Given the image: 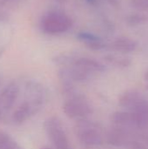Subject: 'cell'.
Returning <instances> with one entry per match:
<instances>
[{
	"instance_id": "cell-21",
	"label": "cell",
	"mask_w": 148,
	"mask_h": 149,
	"mask_svg": "<svg viewBox=\"0 0 148 149\" xmlns=\"http://www.w3.org/2000/svg\"><path fill=\"white\" fill-rule=\"evenodd\" d=\"M147 90H148V85H147Z\"/></svg>"
},
{
	"instance_id": "cell-6",
	"label": "cell",
	"mask_w": 148,
	"mask_h": 149,
	"mask_svg": "<svg viewBox=\"0 0 148 149\" xmlns=\"http://www.w3.org/2000/svg\"><path fill=\"white\" fill-rule=\"evenodd\" d=\"M111 122L113 126L126 129L133 133H139L147 130L140 118L130 111H118L111 115Z\"/></svg>"
},
{
	"instance_id": "cell-7",
	"label": "cell",
	"mask_w": 148,
	"mask_h": 149,
	"mask_svg": "<svg viewBox=\"0 0 148 149\" xmlns=\"http://www.w3.org/2000/svg\"><path fill=\"white\" fill-rule=\"evenodd\" d=\"M137 134L127 131L126 129L112 126L105 134V141H106L110 146L114 148H126L129 142L136 139Z\"/></svg>"
},
{
	"instance_id": "cell-8",
	"label": "cell",
	"mask_w": 148,
	"mask_h": 149,
	"mask_svg": "<svg viewBox=\"0 0 148 149\" xmlns=\"http://www.w3.org/2000/svg\"><path fill=\"white\" fill-rule=\"evenodd\" d=\"M20 93V86L16 81L10 82L0 93V112L4 116L15 105Z\"/></svg>"
},
{
	"instance_id": "cell-3",
	"label": "cell",
	"mask_w": 148,
	"mask_h": 149,
	"mask_svg": "<svg viewBox=\"0 0 148 149\" xmlns=\"http://www.w3.org/2000/svg\"><path fill=\"white\" fill-rule=\"evenodd\" d=\"M72 25V18L61 11H50L40 20V29L50 35L61 34L67 31Z\"/></svg>"
},
{
	"instance_id": "cell-13",
	"label": "cell",
	"mask_w": 148,
	"mask_h": 149,
	"mask_svg": "<svg viewBox=\"0 0 148 149\" xmlns=\"http://www.w3.org/2000/svg\"><path fill=\"white\" fill-rule=\"evenodd\" d=\"M0 149H22L20 146L12 139V137L0 131Z\"/></svg>"
},
{
	"instance_id": "cell-14",
	"label": "cell",
	"mask_w": 148,
	"mask_h": 149,
	"mask_svg": "<svg viewBox=\"0 0 148 149\" xmlns=\"http://www.w3.org/2000/svg\"><path fill=\"white\" fill-rule=\"evenodd\" d=\"M105 59L108 63H110L112 65H114L116 66H120V67H126V66H128L131 64V61L126 58L116 57V56H113V55L106 57Z\"/></svg>"
},
{
	"instance_id": "cell-18",
	"label": "cell",
	"mask_w": 148,
	"mask_h": 149,
	"mask_svg": "<svg viewBox=\"0 0 148 149\" xmlns=\"http://www.w3.org/2000/svg\"><path fill=\"white\" fill-rule=\"evenodd\" d=\"M144 78H145V80L148 81V70L146 72V73H145V75H144Z\"/></svg>"
},
{
	"instance_id": "cell-19",
	"label": "cell",
	"mask_w": 148,
	"mask_h": 149,
	"mask_svg": "<svg viewBox=\"0 0 148 149\" xmlns=\"http://www.w3.org/2000/svg\"><path fill=\"white\" fill-rule=\"evenodd\" d=\"M41 149H54L53 148H50V147H43L41 148Z\"/></svg>"
},
{
	"instance_id": "cell-12",
	"label": "cell",
	"mask_w": 148,
	"mask_h": 149,
	"mask_svg": "<svg viewBox=\"0 0 148 149\" xmlns=\"http://www.w3.org/2000/svg\"><path fill=\"white\" fill-rule=\"evenodd\" d=\"M137 47V44L134 40L129 38H116L112 44L111 48L121 53H129L133 52Z\"/></svg>"
},
{
	"instance_id": "cell-20",
	"label": "cell",
	"mask_w": 148,
	"mask_h": 149,
	"mask_svg": "<svg viewBox=\"0 0 148 149\" xmlns=\"http://www.w3.org/2000/svg\"><path fill=\"white\" fill-rule=\"evenodd\" d=\"M146 141H147V142H146V144H147V146H148V135H147V139H146Z\"/></svg>"
},
{
	"instance_id": "cell-10",
	"label": "cell",
	"mask_w": 148,
	"mask_h": 149,
	"mask_svg": "<svg viewBox=\"0 0 148 149\" xmlns=\"http://www.w3.org/2000/svg\"><path fill=\"white\" fill-rule=\"evenodd\" d=\"M12 34L9 17L5 12L0 10V57L4 52Z\"/></svg>"
},
{
	"instance_id": "cell-9",
	"label": "cell",
	"mask_w": 148,
	"mask_h": 149,
	"mask_svg": "<svg viewBox=\"0 0 148 149\" xmlns=\"http://www.w3.org/2000/svg\"><path fill=\"white\" fill-rule=\"evenodd\" d=\"M39 111L27 100L24 99V100L17 107V108L13 111L10 120L13 125L20 126L30 120L33 115L38 113Z\"/></svg>"
},
{
	"instance_id": "cell-22",
	"label": "cell",
	"mask_w": 148,
	"mask_h": 149,
	"mask_svg": "<svg viewBox=\"0 0 148 149\" xmlns=\"http://www.w3.org/2000/svg\"><path fill=\"white\" fill-rule=\"evenodd\" d=\"M88 1H92V0H88Z\"/></svg>"
},
{
	"instance_id": "cell-4",
	"label": "cell",
	"mask_w": 148,
	"mask_h": 149,
	"mask_svg": "<svg viewBox=\"0 0 148 149\" xmlns=\"http://www.w3.org/2000/svg\"><path fill=\"white\" fill-rule=\"evenodd\" d=\"M62 108L69 119L76 120L87 119L93 113L91 103L83 95L78 93L70 96L64 102Z\"/></svg>"
},
{
	"instance_id": "cell-1",
	"label": "cell",
	"mask_w": 148,
	"mask_h": 149,
	"mask_svg": "<svg viewBox=\"0 0 148 149\" xmlns=\"http://www.w3.org/2000/svg\"><path fill=\"white\" fill-rule=\"evenodd\" d=\"M75 134L80 144L86 149H97L103 146L105 137L97 124L87 119L77 120Z\"/></svg>"
},
{
	"instance_id": "cell-5",
	"label": "cell",
	"mask_w": 148,
	"mask_h": 149,
	"mask_svg": "<svg viewBox=\"0 0 148 149\" xmlns=\"http://www.w3.org/2000/svg\"><path fill=\"white\" fill-rule=\"evenodd\" d=\"M44 128L54 149H72L69 139L60 119L51 116L44 120Z\"/></svg>"
},
{
	"instance_id": "cell-11",
	"label": "cell",
	"mask_w": 148,
	"mask_h": 149,
	"mask_svg": "<svg viewBox=\"0 0 148 149\" xmlns=\"http://www.w3.org/2000/svg\"><path fill=\"white\" fill-rule=\"evenodd\" d=\"M78 38L92 50L99 51L106 47V44L99 37L92 33L80 32L78 34Z\"/></svg>"
},
{
	"instance_id": "cell-15",
	"label": "cell",
	"mask_w": 148,
	"mask_h": 149,
	"mask_svg": "<svg viewBox=\"0 0 148 149\" xmlns=\"http://www.w3.org/2000/svg\"><path fill=\"white\" fill-rule=\"evenodd\" d=\"M127 149H148V146L146 143H143L136 139L132 140L126 147Z\"/></svg>"
},
{
	"instance_id": "cell-17",
	"label": "cell",
	"mask_w": 148,
	"mask_h": 149,
	"mask_svg": "<svg viewBox=\"0 0 148 149\" xmlns=\"http://www.w3.org/2000/svg\"><path fill=\"white\" fill-rule=\"evenodd\" d=\"M132 4L135 8H139V9H147L148 0H132Z\"/></svg>"
},
{
	"instance_id": "cell-2",
	"label": "cell",
	"mask_w": 148,
	"mask_h": 149,
	"mask_svg": "<svg viewBox=\"0 0 148 149\" xmlns=\"http://www.w3.org/2000/svg\"><path fill=\"white\" fill-rule=\"evenodd\" d=\"M119 105L126 111L137 114L148 129V99L136 90L124 92L119 98Z\"/></svg>"
},
{
	"instance_id": "cell-16",
	"label": "cell",
	"mask_w": 148,
	"mask_h": 149,
	"mask_svg": "<svg viewBox=\"0 0 148 149\" xmlns=\"http://www.w3.org/2000/svg\"><path fill=\"white\" fill-rule=\"evenodd\" d=\"M20 0H0V8L12 9L19 3Z\"/></svg>"
}]
</instances>
